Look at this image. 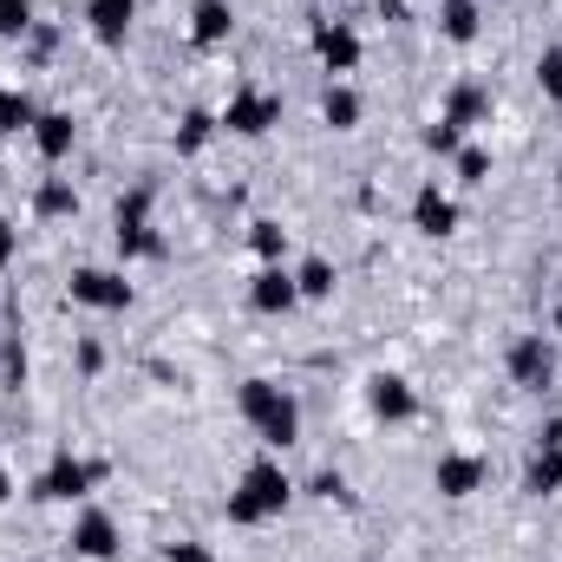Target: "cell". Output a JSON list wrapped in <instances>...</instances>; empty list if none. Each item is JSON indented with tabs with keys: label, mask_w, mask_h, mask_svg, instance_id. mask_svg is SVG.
Here are the masks:
<instances>
[{
	"label": "cell",
	"mask_w": 562,
	"mask_h": 562,
	"mask_svg": "<svg viewBox=\"0 0 562 562\" xmlns=\"http://www.w3.org/2000/svg\"><path fill=\"white\" fill-rule=\"evenodd\" d=\"M288 497H294L288 471H281L276 458H256L243 471V491H229V524H269V517L288 510Z\"/></svg>",
	"instance_id": "6da1fadb"
},
{
	"label": "cell",
	"mask_w": 562,
	"mask_h": 562,
	"mask_svg": "<svg viewBox=\"0 0 562 562\" xmlns=\"http://www.w3.org/2000/svg\"><path fill=\"white\" fill-rule=\"evenodd\" d=\"M243 419L262 431V445H294L301 438V413H294V400L281 393V386H269V380H249L243 386Z\"/></svg>",
	"instance_id": "7a4b0ae2"
},
{
	"label": "cell",
	"mask_w": 562,
	"mask_h": 562,
	"mask_svg": "<svg viewBox=\"0 0 562 562\" xmlns=\"http://www.w3.org/2000/svg\"><path fill=\"white\" fill-rule=\"evenodd\" d=\"M276 119H281V99H262V92H236L223 105V132H236V138H262Z\"/></svg>",
	"instance_id": "3957f363"
},
{
	"label": "cell",
	"mask_w": 562,
	"mask_h": 562,
	"mask_svg": "<svg viewBox=\"0 0 562 562\" xmlns=\"http://www.w3.org/2000/svg\"><path fill=\"white\" fill-rule=\"evenodd\" d=\"M92 477H99L92 464H79V458H53V464H46V477L33 484V497H46V504H72V497H86V491H92Z\"/></svg>",
	"instance_id": "277c9868"
},
{
	"label": "cell",
	"mask_w": 562,
	"mask_h": 562,
	"mask_svg": "<svg viewBox=\"0 0 562 562\" xmlns=\"http://www.w3.org/2000/svg\"><path fill=\"white\" fill-rule=\"evenodd\" d=\"M72 301L119 314V307H132V281L112 276V269H79V276H72Z\"/></svg>",
	"instance_id": "5b68a950"
},
{
	"label": "cell",
	"mask_w": 562,
	"mask_h": 562,
	"mask_svg": "<svg viewBox=\"0 0 562 562\" xmlns=\"http://www.w3.org/2000/svg\"><path fill=\"white\" fill-rule=\"evenodd\" d=\"M510 373H517V386H550V373H557L550 340H543V334H524V340L510 347Z\"/></svg>",
	"instance_id": "8992f818"
},
{
	"label": "cell",
	"mask_w": 562,
	"mask_h": 562,
	"mask_svg": "<svg viewBox=\"0 0 562 562\" xmlns=\"http://www.w3.org/2000/svg\"><path fill=\"white\" fill-rule=\"evenodd\" d=\"M431 484H438L445 497H471V491H484V458H464V451H451V458H438Z\"/></svg>",
	"instance_id": "52a82bcc"
},
{
	"label": "cell",
	"mask_w": 562,
	"mask_h": 562,
	"mask_svg": "<svg viewBox=\"0 0 562 562\" xmlns=\"http://www.w3.org/2000/svg\"><path fill=\"white\" fill-rule=\"evenodd\" d=\"M294 301H301V288H294L288 269H262V276L249 281V307H256V314H288Z\"/></svg>",
	"instance_id": "ba28073f"
},
{
	"label": "cell",
	"mask_w": 562,
	"mask_h": 562,
	"mask_svg": "<svg viewBox=\"0 0 562 562\" xmlns=\"http://www.w3.org/2000/svg\"><path fill=\"white\" fill-rule=\"evenodd\" d=\"M72 550H79V557H92V562H105L112 550H119V524H112L105 510H86V517L72 524Z\"/></svg>",
	"instance_id": "9c48e42d"
},
{
	"label": "cell",
	"mask_w": 562,
	"mask_h": 562,
	"mask_svg": "<svg viewBox=\"0 0 562 562\" xmlns=\"http://www.w3.org/2000/svg\"><path fill=\"white\" fill-rule=\"evenodd\" d=\"M314 53L327 59V72H353V66H360V40H353V26H340V20L314 33Z\"/></svg>",
	"instance_id": "30bf717a"
},
{
	"label": "cell",
	"mask_w": 562,
	"mask_h": 562,
	"mask_svg": "<svg viewBox=\"0 0 562 562\" xmlns=\"http://www.w3.org/2000/svg\"><path fill=\"white\" fill-rule=\"evenodd\" d=\"M132 13H138V0H92V7H86L92 33H99L105 46H119V40L132 33Z\"/></svg>",
	"instance_id": "8fae6325"
},
{
	"label": "cell",
	"mask_w": 562,
	"mask_h": 562,
	"mask_svg": "<svg viewBox=\"0 0 562 562\" xmlns=\"http://www.w3.org/2000/svg\"><path fill=\"white\" fill-rule=\"evenodd\" d=\"M367 400H373V413H380V419H413V413H419L413 386H406V380H393V373H380Z\"/></svg>",
	"instance_id": "7c38bea8"
},
{
	"label": "cell",
	"mask_w": 562,
	"mask_h": 562,
	"mask_svg": "<svg viewBox=\"0 0 562 562\" xmlns=\"http://www.w3.org/2000/svg\"><path fill=\"white\" fill-rule=\"evenodd\" d=\"M33 144H40L46 164H59V157L72 150V119H66V112H40V119H33Z\"/></svg>",
	"instance_id": "4fadbf2b"
},
{
	"label": "cell",
	"mask_w": 562,
	"mask_h": 562,
	"mask_svg": "<svg viewBox=\"0 0 562 562\" xmlns=\"http://www.w3.org/2000/svg\"><path fill=\"white\" fill-rule=\"evenodd\" d=\"M413 223H419L425 236H451L458 210H451V196H438V183H425V190H419V203H413Z\"/></svg>",
	"instance_id": "5bb4252c"
},
{
	"label": "cell",
	"mask_w": 562,
	"mask_h": 562,
	"mask_svg": "<svg viewBox=\"0 0 562 562\" xmlns=\"http://www.w3.org/2000/svg\"><path fill=\"white\" fill-rule=\"evenodd\" d=\"M229 26H236V13H229V0H196V20H190V33H196V46H223V40H229Z\"/></svg>",
	"instance_id": "9a60e30c"
},
{
	"label": "cell",
	"mask_w": 562,
	"mask_h": 562,
	"mask_svg": "<svg viewBox=\"0 0 562 562\" xmlns=\"http://www.w3.org/2000/svg\"><path fill=\"white\" fill-rule=\"evenodd\" d=\"M524 491H537V497H550V491H562V445H537V451H530Z\"/></svg>",
	"instance_id": "2e32d148"
},
{
	"label": "cell",
	"mask_w": 562,
	"mask_h": 562,
	"mask_svg": "<svg viewBox=\"0 0 562 562\" xmlns=\"http://www.w3.org/2000/svg\"><path fill=\"white\" fill-rule=\"evenodd\" d=\"M438 20H445V40H477V0H445L438 7Z\"/></svg>",
	"instance_id": "e0dca14e"
},
{
	"label": "cell",
	"mask_w": 562,
	"mask_h": 562,
	"mask_svg": "<svg viewBox=\"0 0 562 562\" xmlns=\"http://www.w3.org/2000/svg\"><path fill=\"white\" fill-rule=\"evenodd\" d=\"M33 105H26V92H13V86H0V132H33Z\"/></svg>",
	"instance_id": "ac0fdd59"
},
{
	"label": "cell",
	"mask_w": 562,
	"mask_h": 562,
	"mask_svg": "<svg viewBox=\"0 0 562 562\" xmlns=\"http://www.w3.org/2000/svg\"><path fill=\"white\" fill-rule=\"evenodd\" d=\"M321 119H327V125H340V132H347V125H360V99H353V92H347V86H334V92H327V99H321Z\"/></svg>",
	"instance_id": "d6986e66"
},
{
	"label": "cell",
	"mask_w": 562,
	"mask_h": 562,
	"mask_svg": "<svg viewBox=\"0 0 562 562\" xmlns=\"http://www.w3.org/2000/svg\"><path fill=\"white\" fill-rule=\"evenodd\" d=\"M72 210H79L72 183H66V177H46V183H40V216H72Z\"/></svg>",
	"instance_id": "ffe728a7"
},
{
	"label": "cell",
	"mask_w": 562,
	"mask_h": 562,
	"mask_svg": "<svg viewBox=\"0 0 562 562\" xmlns=\"http://www.w3.org/2000/svg\"><path fill=\"white\" fill-rule=\"evenodd\" d=\"M477 112H484V86H458V92H451V112H445V119H451V125H471Z\"/></svg>",
	"instance_id": "44dd1931"
},
{
	"label": "cell",
	"mask_w": 562,
	"mask_h": 562,
	"mask_svg": "<svg viewBox=\"0 0 562 562\" xmlns=\"http://www.w3.org/2000/svg\"><path fill=\"white\" fill-rule=\"evenodd\" d=\"M294 288H301L307 301H321V294H334V269H327V262H307V269L294 276Z\"/></svg>",
	"instance_id": "7402d4cb"
},
{
	"label": "cell",
	"mask_w": 562,
	"mask_h": 562,
	"mask_svg": "<svg viewBox=\"0 0 562 562\" xmlns=\"http://www.w3.org/2000/svg\"><path fill=\"white\" fill-rule=\"evenodd\" d=\"M458 138H464V125H451V119H438V125L425 132V144H431V150H458Z\"/></svg>",
	"instance_id": "603a6c76"
},
{
	"label": "cell",
	"mask_w": 562,
	"mask_h": 562,
	"mask_svg": "<svg viewBox=\"0 0 562 562\" xmlns=\"http://www.w3.org/2000/svg\"><path fill=\"white\" fill-rule=\"evenodd\" d=\"M484 170H491L484 150H458V177H464V183H484Z\"/></svg>",
	"instance_id": "cb8c5ba5"
},
{
	"label": "cell",
	"mask_w": 562,
	"mask_h": 562,
	"mask_svg": "<svg viewBox=\"0 0 562 562\" xmlns=\"http://www.w3.org/2000/svg\"><path fill=\"white\" fill-rule=\"evenodd\" d=\"M26 7L33 0H0V33H26Z\"/></svg>",
	"instance_id": "d4e9b609"
},
{
	"label": "cell",
	"mask_w": 562,
	"mask_h": 562,
	"mask_svg": "<svg viewBox=\"0 0 562 562\" xmlns=\"http://www.w3.org/2000/svg\"><path fill=\"white\" fill-rule=\"evenodd\" d=\"M203 138H210V112H190L183 119V150H196Z\"/></svg>",
	"instance_id": "484cf974"
},
{
	"label": "cell",
	"mask_w": 562,
	"mask_h": 562,
	"mask_svg": "<svg viewBox=\"0 0 562 562\" xmlns=\"http://www.w3.org/2000/svg\"><path fill=\"white\" fill-rule=\"evenodd\" d=\"M105 367V347L99 340H79V373H99Z\"/></svg>",
	"instance_id": "4316f807"
},
{
	"label": "cell",
	"mask_w": 562,
	"mask_h": 562,
	"mask_svg": "<svg viewBox=\"0 0 562 562\" xmlns=\"http://www.w3.org/2000/svg\"><path fill=\"white\" fill-rule=\"evenodd\" d=\"M256 249H262V256H281V229L276 223H256Z\"/></svg>",
	"instance_id": "83f0119b"
},
{
	"label": "cell",
	"mask_w": 562,
	"mask_h": 562,
	"mask_svg": "<svg viewBox=\"0 0 562 562\" xmlns=\"http://www.w3.org/2000/svg\"><path fill=\"white\" fill-rule=\"evenodd\" d=\"M164 562H216V557H210L203 543H177V550H170V557H164Z\"/></svg>",
	"instance_id": "f1b7e54d"
},
{
	"label": "cell",
	"mask_w": 562,
	"mask_h": 562,
	"mask_svg": "<svg viewBox=\"0 0 562 562\" xmlns=\"http://www.w3.org/2000/svg\"><path fill=\"white\" fill-rule=\"evenodd\" d=\"M13 249H20V236H13V223H7V216H0V269H7V262H13Z\"/></svg>",
	"instance_id": "f546056e"
},
{
	"label": "cell",
	"mask_w": 562,
	"mask_h": 562,
	"mask_svg": "<svg viewBox=\"0 0 562 562\" xmlns=\"http://www.w3.org/2000/svg\"><path fill=\"white\" fill-rule=\"evenodd\" d=\"M543 86L562 99V53H550V59H543Z\"/></svg>",
	"instance_id": "4dcf8cb0"
},
{
	"label": "cell",
	"mask_w": 562,
	"mask_h": 562,
	"mask_svg": "<svg viewBox=\"0 0 562 562\" xmlns=\"http://www.w3.org/2000/svg\"><path fill=\"white\" fill-rule=\"evenodd\" d=\"M7 497H13V491H7V471H0V504H7Z\"/></svg>",
	"instance_id": "1f68e13d"
}]
</instances>
